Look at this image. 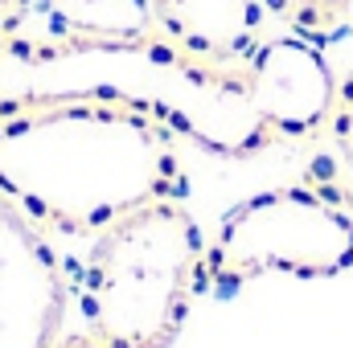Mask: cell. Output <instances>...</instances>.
I'll list each match as a JSON object with an SVG mask.
<instances>
[{
    "instance_id": "obj_1",
    "label": "cell",
    "mask_w": 353,
    "mask_h": 348,
    "mask_svg": "<svg viewBox=\"0 0 353 348\" xmlns=\"http://www.w3.org/2000/svg\"><path fill=\"white\" fill-rule=\"evenodd\" d=\"M185 188L181 127L157 98L107 87L0 98V193L50 238H94Z\"/></svg>"
},
{
    "instance_id": "obj_2",
    "label": "cell",
    "mask_w": 353,
    "mask_h": 348,
    "mask_svg": "<svg viewBox=\"0 0 353 348\" xmlns=\"http://www.w3.org/2000/svg\"><path fill=\"white\" fill-rule=\"evenodd\" d=\"M205 250L185 201H152L94 234L79 270L83 332L103 348H173L205 295Z\"/></svg>"
},
{
    "instance_id": "obj_3",
    "label": "cell",
    "mask_w": 353,
    "mask_h": 348,
    "mask_svg": "<svg viewBox=\"0 0 353 348\" xmlns=\"http://www.w3.org/2000/svg\"><path fill=\"white\" fill-rule=\"evenodd\" d=\"M353 270V213L308 184L239 201L205 250V295H234L267 274L337 279Z\"/></svg>"
},
{
    "instance_id": "obj_4",
    "label": "cell",
    "mask_w": 353,
    "mask_h": 348,
    "mask_svg": "<svg viewBox=\"0 0 353 348\" xmlns=\"http://www.w3.org/2000/svg\"><path fill=\"white\" fill-rule=\"evenodd\" d=\"M218 119L230 156L263 152L279 140L316 135L337 98V78L321 45L304 37H271L239 66L218 70Z\"/></svg>"
},
{
    "instance_id": "obj_5",
    "label": "cell",
    "mask_w": 353,
    "mask_h": 348,
    "mask_svg": "<svg viewBox=\"0 0 353 348\" xmlns=\"http://www.w3.org/2000/svg\"><path fill=\"white\" fill-rule=\"evenodd\" d=\"M66 316L70 283L50 234L0 193V348H54Z\"/></svg>"
},
{
    "instance_id": "obj_6",
    "label": "cell",
    "mask_w": 353,
    "mask_h": 348,
    "mask_svg": "<svg viewBox=\"0 0 353 348\" xmlns=\"http://www.w3.org/2000/svg\"><path fill=\"white\" fill-rule=\"evenodd\" d=\"M161 50L148 58L173 70H226L263 41L267 8L259 0H148Z\"/></svg>"
},
{
    "instance_id": "obj_7",
    "label": "cell",
    "mask_w": 353,
    "mask_h": 348,
    "mask_svg": "<svg viewBox=\"0 0 353 348\" xmlns=\"http://www.w3.org/2000/svg\"><path fill=\"white\" fill-rule=\"evenodd\" d=\"M54 54H152L161 29L148 0H33Z\"/></svg>"
},
{
    "instance_id": "obj_8",
    "label": "cell",
    "mask_w": 353,
    "mask_h": 348,
    "mask_svg": "<svg viewBox=\"0 0 353 348\" xmlns=\"http://www.w3.org/2000/svg\"><path fill=\"white\" fill-rule=\"evenodd\" d=\"M329 140L333 152L316 156L308 168V188H316L321 197L337 201L341 209H353V70L337 83V98H333V115H329Z\"/></svg>"
},
{
    "instance_id": "obj_9",
    "label": "cell",
    "mask_w": 353,
    "mask_h": 348,
    "mask_svg": "<svg viewBox=\"0 0 353 348\" xmlns=\"http://www.w3.org/2000/svg\"><path fill=\"white\" fill-rule=\"evenodd\" d=\"M267 8V17H279L292 37H304L312 45L337 41L350 29L353 0H259Z\"/></svg>"
},
{
    "instance_id": "obj_10",
    "label": "cell",
    "mask_w": 353,
    "mask_h": 348,
    "mask_svg": "<svg viewBox=\"0 0 353 348\" xmlns=\"http://www.w3.org/2000/svg\"><path fill=\"white\" fill-rule=\"evenodd\" d=\"M54 348H103V345H99L94 336H87V332H66Z\"/></svg>"
},
{
    "instance_id": "obj_11",
    "label": "cell",
    "mask_w": 353,
    "mask_h": 348,
    "mask_svg": "<svg viewBox=\"0 0 353 348\" xmlns=\"http://www.w3.org/2000/svg\"><path fill=\"white\" fill-rule=\"evenodd\" d=\"M33 0H0V21H17L21 12H29Z\"/></svg>"
}]
</instances>
